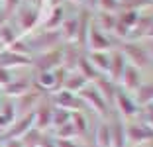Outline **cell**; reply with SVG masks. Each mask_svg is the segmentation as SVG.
<instances>
[{
  "mask_svg": "<svg viewBox=\"0 0 153 147\" xmlns=\"http://www.w3.org/2000/svg\"><path fill=\"white\" fill-rule=\"evenodd\" d=\"M61 39H63V37H61V31L59 30H45L43 33H37L33 39L26 41V43H27V47H30V51H39V53H43V51L59 47V41Z\"/></svg>",
  "mask_w": 153,
  "mask_h": 147,
  "instance_id": "1",
  "label": "cell"
},
{
  "mask_svg": "<svg viewBox=\"0 0 153 147\" xmlns=\"http://www.w3.org/2000/svg\"><path fill=\"white\" fill-rule=\"evenodd\" d=\"M61 51H63L61 47L43 51L37 57H32V65H36L37 71H55L61 67Z\"/></svg>",
  "mask_w": 153,
  "mask_h": 147,
  "instance_id": "2",
  "label": "cell"
},
{
  "mask_svg": "<svg viewBox=\"0 0 153 147\" xmlns=\"http://www.w3.org/2000/svg\"><path fill=\"white\" fill-rule=\"evenodd\" d=\"M122 55H124L126 59H130L131 65L137 67V69L149 65V53L141 47V45L135 43V41H126V43L122 45Z\"/></svg>",
  "mask_w": 153,
  "mask_h": 147,
  "instance_id": "3",
  "label": "cell"
},
{
  "mask_svg": "<svg viewBox=\"0 0 153 147\" xmlns=\"http://www.w3.org/2000/svg\"><path fill=\"white\" fill-rule=\"evenodd\" d=\"M86 45L90 47V51H108L110 39L106 37V33H104L96 24H90L88 36H86Z\"/></svg>",
  "mask_w": 153,
  "mask_h": 147,
  "instance_id": "4",
  "label": "cell"
},
{
  "mask_svg": "<svg viewBox=\"0 0 153 147\" xmlns=\"http://www.w3.org/2000/svg\"><path fill=\"white\" fill-rule=\"evenodd\" d=\"M81 98H82V102H86L92 110L96 112V114H100V116L108 114V102L100 96L96 88H88V86H85V88L81 90Z\"/></svg>",
  "mask_w": 153,
  "mask_h": 147,
  "instance_id": "5",
  "label": "cell"
},
{
  "mask_svg": "<svg viewBox=\"0 0 153 147\" xmlns=\"http://www.w3.org/2000/svg\"><path fill=\"white\" fill-rule=\"evenodd\" d=\"M51 114H53V106L47 100L39 102L33 110V128H37L39 131L51 128Z\"/></svg>",
  "mask_w": 153,
  "mask_h": 147,
  "instance_id": "6",
  "label": "cell"
},
{
  "mask_svg": "<svg viewBox=\"0 0 153 147\" xmlns=\"http://www.w3.org/2000/svg\"><path fill=\"white\" fill-rule=\"evenodd\" d=\"M126 139L130 143L153 141V129L149 125H137V124L126 125Z\"/></svg>",
  "mask_w": 153,
  "mask_h": 147,
  "instance_id": "7",
  "label": "cell"
},
{
  "mask_svg": "<svg viewBox=\"0 0 153 147\" xmlns=\"http://www.w3.org/2000/svg\"><path fill=\"white\" fill-rule=\"evenodd\" d=\"M55 104H57V108H63V110L79 112L82 108V98L75 96V94L69 92V90H61V92L55 94Z\"/></svg>",
  "mask_w": 153,
  "mask_h": 147,
  "instance_id": "8",
  "label": "cell"
},
{
  "mask_svg": "<svg viewBox=\"0 0 153 147\" xmlns=\"http://www.w3.org/2000/svg\"><path fill=\"white\" fill-rule=\"evenodd\" d=\"M140 20L137 10H122V14L116 18V31H122L120 36H128V31H131Z\"/></svg>",
  "mask_w": 153,
  "mask_h": 147,
  "instance_id": "9",
  "label": "cell"
},
{
  "mask_svg": "<svg viewBox=\"0 0 153 147\" xmlns=\"http://www.w3.org/2000/svg\"><path fill=\"white\" fill-rule=\"evenodd\" d=\"M24 65H32V57L30 55H20V53H14L10 49L2 51L0 53V67H24Z\"/></svg>",
  "mask_w": 153,
  "mask_h": 147,
  "instance_id": "10",
  "label": "cell"
},
{
  "mask_svg": "<svg viewBox=\"0 0 153 147\" xmlns=\"http://www.w3.org/2000/svg\"><path fill=\"white\" fill-rule=\"evenodd\" d=\"M124 69H126V57L122 55V51H112V55H110V67H108V79L112 80V82H116V80L122 79V73H124Z\"/></svg>",
  "mask_w": 153,
  "mask_h": 147,
  "instance_id": "11",
  "label": "cell"
},
{
  "mask_svg": "<svg viewBox=\"0 0 153 147\" xmlns=\"http://www.w3.org/2000/svg\"><path fill=\"white\" fill-rule=\"evenodd\" d=\"M114 102H116V106H118V110H120V114H124L126 118L135 116V112H137V104H135V100H131V96H128L126 92L116 90Z\"/></svg>",
  "mask_w": 153,
  "mask_h": 147,
  "instance_id": "12",
  "label": "cell"
},
{
  "mask_svg": "<svg viewBox=\"0 0 153 147\" xmlns=\"http://www.w3.org/2000/svg\"><path fill=\"white\" fill-rule=\"evenodd\" d=\"M122 85L126 86L128 90H137L141 85V75H140V69L134 67V65H126L124 73H122Z\"/></svg>",
  "mask_w": 153,
  "mask_h": 147,
  "instance_id": "13",
  "label": "cell"
},
{
  "mask_svg": "<svg viewBox=\"0 0 153 147\" xmlns=\"http://www.w3.org/2000/svg\"><path fill=\"white\" fill-rule=\"evenodd\" d=\"M79 59H81L79 47H75V45H67V47L61 51V67H63L67 73H71V71H75V69H76Z\"/></svg>",
  "mask_w": 153,
  "mask_h": 147,
  "instance_id": "14",
  "label": "cell"
},
{
  "mask_svg": "<svg viewBox=\"0 0 153 147\" xmlns=\"http://www.w3.org/2000/svg\"><path fill=\"white\" fill-rule=\"evenodd\" d=\"M110 135H112V147H126V125L122 118H114L110 124Z\"/></svg>",
  "mask_w": 153,
  "mask_h": 147,
  "instance_id": "15",
  "label": "cell"
},
{
  "mask_svg": "<svg viewBox=\"0 0 153 147\" xmlns=\"http://www.w3.org/2000/svg\"><path fill=\"white\" fill-rule=\"evenodd\" d=\"M94 88L98 90V94L106 100V102H114V96H116V85H114L110 79H106V76L100 75L98 79L94 80Z\"/></svg>",
  "mask_w": 153,
  "mask_h": 147,
  "instance_id": "16",
  "label": "cell"
},
{
  "mask_svg": "<svg viewBox=\"0 0 153 147\" xmlns=\"http://www.w3.org/2000/svg\"><path fill=\"white\" fill-rule=\"evenodd\" d=\"M39 92H26L22 94V96H18V104H16V110H20L26 116V114H30V112L36 110V106L39 104Z\"/></svg>",
  "mask_w": 153,
  "mask_h": 147,
  "instance_id": "17",
  "label": "cell"
},
{
  "mask_svg": "<svg viewBox=\"0 0 153 147\" xmlns=\"http://www.w3.org/2000/svg\"><path fill=\"white\" fill-rule=\"evenodd\" d=\"M36 86L41 90H57V76L55 71H37L36 75Z\"/></svg>",
  "mask_w": 153,
  "mask_h": 147,
  "instance_id": "18",
  "label": "cell"
},
{
  "mask_svg": "<svg viewBox=\"0 0 153 147\" xmlns=\"http://www.w3.org/2000/svg\"><path fill=\"white\" fill-rule=\"evenodd\" d=\"M37 8H32V6H26L18 12V22L22 30H32L33 26L37 24Z\"/></svg>",
  "mask_w": 153,
  "mask_h": 147,
  "instance_id": "19",
  "label": "cell"
},
{
  "mask_svg": "<svg viewBox=\"0 0 153 147\" xmlns=\"http://www.w3.org/2000/svg\"><path fill=\"white\" fill-rule=\"evenodd\" d=\"M88 59L92 63V67L102 75V73H108V67H110V55L106 51H90L88 53Z\"/></svg>",
  "mask_w": 153,
  "mask_h": 147,
  "instance_id": "20",
  "label": "cell"
},
{
  "mask_svg": "<svg viewBox=\"0 0 153 147\" xmlns=\"http://www.w3.org/2000/svg\"><path fill=\"white\" fill-rule=\"evenodd\" d=\"M86 86V79L81 75V73H67V79L63 82V90H69V92H81Z\"/></svg>",
  "mask_w": 153,
  "mask_h": 147,
  "instance_id": "21",
  "label": "cell"
},
{
  "mask_svg": "<svg viewBox=\"0 0 153 147\" xmlns=\"http://www.w3.org/2000/svg\"><path fill=\"white\" fill-rule=\"evenodd\" d=\"M59 31H61V37L67 41H73L76 39V31H79V18H65L63 24H61V27H59Z\"/></svg>",
  "mask_w": 153,
  "mask_h": 147,
  "instance_id": "22",
  "label": "cell"
},
{
  "mask_svg": "<svg viewBox=\"0 0 153 147\" xmlns=\"http://www.w3.org/2000/svg\"><path fill=\"white\" fill-rule=\"evenodd\" d=\"M88 27H90V14H88V10H82L81 16H79V31H76V41H79V45H82V47L86 45Z\"/></svg>",
  "mask_w": 153,
  "mask_h": 147,
  "instance_id": "23",
  "label": "cell"
},
{
  "mask_svg": "<svg viewBox=\"0 0 153 147\" xmlns=\"http://www.w3.org/2000/svg\"><path fill=\"white\" fill-rule=\"evenodd\" d=\"M76 69H79L76 73H81L86 80H96L100 76V73L92 67V63H90L86 57H82V55H81V59H79V63H76Z\"/></svg>",
  "mask_w": 153,
  "mask_h": 147,
  "instance_id": "24",
  "label": "cell"
},
{
  "mask_svg": "<svg viewBox=\"0 0 153 147\" xmlns=\"http://www.w3.org/2000/svg\"><path fill=\"white\" fill-rule=\"evenodd\" d=\"M27 90H30V80L22 79V80H12L10 85L4 86V92L8 94V96H22V94H26Z\"/></svg>",
  "mask_w": 153,
  "mask_h": 147,
  "instance_id": "25",
  "label": "cell"
},
{
  "mask_svg": "<svg viewBox=\"0 0 153 147\" xmlns=\"http://www.w3.org/2000/svg\"><path fill=\"white\" fill-rule=\"evenodd\" d=\"M96 145L98 147H112L110 124H100L98 128H96Z\"/></svg>",
  "mask_w": 153,
  "mask_h": 147,
  "instance_id": "26",
  "label": "cell"
},
{
  "mask_svg": "<svg viewBox=\"0 0 153 147\" xmlns=\"http://www.w3.org/2000/svg\"><path fill=\"white\" fill-rule=\"evenodd\" d=\"M63 20H65V10L61 8V6H55L51 16H49V20H47L43 26H45V30H59L61 24H63Z\"/></svg>",
  "mask_w": 153,
  "mask_h": 147,
  "instance_id": "27",
  "label": "cell"
},
{
  "mask_svg": "<svg viewBox=\"0 0 153 147\" xmlns=\"http://www.w3.org/2000/svg\"><path fill=\"white\" fill-rule=\"evenodd\" d=\"M71 122V112L69 110H63V108H53V114H51V125L55 129L61 128L63 124Z\"/></svg>",
  "mask_w": 153,
  "mask_h": 147,
  "instance_id": "28",
  "label": "cell"
},
{
  "mask_svg": "<svg viewBox=\"0 0 153 147\" xmlns=\"http://www.w3.org/2000/svg\"><path fill=\"white\" fill-rule=\"evenodd\" d=\"M153 102V82H149V85H140V88H137V100H135V104H141V106H145V104Z\"/></svg>",
  "mask_w": 153,
  "mask_h": 147,
  "instance_id": "29",
  "label": "cell"
},
{
  "mask_svg": "<svg viewBox=\"0 0 153 147\" xmlns=\"http://www.w3.org/2000/svg\"><path fill=\"white\" fill-rule=\"evenodd\" d=\"M41 135H43V131H39L37 128H30L26 131V134L22 135V143L24 145H37L39 143V139H41Z\"/></svg>",
  "mask_w": 153,
  "mask_h": 147,
  "instance_id": "30",
  "label": "cell"
},
{
  "mask_svg": "<svg viewBox=\"0 0 153 147\" xmlns=\"http://www.w3.org/2000/svg\"><path fill=\"white\" fill-rule=\"evenodd\" d=\"M96 26H98L102 31H106V30L112 31L114 27H116V18H114L112 14H108V12H102V14H100L98 24H96Z\"/></svg>",
  "mask_w": 153,
  "mask_h": 147,
  "instance_id": "31",
  "label": "cell"
},
{
  "mask_svg": "<svg viewBox=\"0 0 153 147\" xmlns=\"http://www.w3.org/2000/svg\"><path fill=\"white\" fill-rule=\"evenodd\" d=\"M16 39H18V37H16V33H14L12 27L6 26V24H2V26H0V43L2 45H12Z\"/></svg>",
  "mask_w": 153,
  "mask_h": 147,
  "instance_id": "32",
  "label": "cell"
},
{
  "mask_svg": "<svg viewBox=\"0 0 153 147\" xmlns=\"http://www.w3.org/2000/svg\"><path fill=\"white\" fill-rule=\"evenodd\" d=\"M71 124L75 125L76 134H85L86 131V118L81 112H71Z\"/></svg>",
  "mask_w": 153,
  "mask_h": 147,
  "instance_id": "33",
  "label": "cell"
},
{
  "mask_svg": "<svg viewBox=\"0 0 153 147\" xmlns=\"http://www.w3.org/2000/svg\"><path fill=\"white\" fill-rule=\"evenodd\" d=\"M75 135H76V129L71 122H67L61 128H57V139H73Z\"/></svg>",
  "mask_w": 153,
  "mask_h": 147,
  "instance_id": "34",
  "label": "cell"
},
{
  "mask_svg": "<svg viewBox=\"0 0 153 147\" xmlns=\"http://www.w3.org/2000/svg\"><path fill=\"white\" fill-rule=\"evenodd\" d=\"M151 0H124V2H120V8L124 10H137L141 8V6H147Z\"/></svg>",
  "mask_w": 153,
  "mask_h": 147,
  "instance_id": "35",
  "label": "cell"
},
{
  "mask_svg": "<svg viewBox=\"0 0 153 147\" xmlns=\"http://www.w3.org/2000/svg\"><path fill=\"white\" fill-rule=\"evenodd\" d=\"M10 51L20 53V55H27V53H30V47H27V43L24 39H16L12 45H10Z\"/></svg>",
  "mask_w": 153,
  "mask_h": 147,
  "instance_id": "36",
  "label": "cell"
},
{
  "mask_svg": "<svg viewBox=\"0 0 153 147\" xmlns=\"http://www.w3.org/2000/svg\"><path fill=\"white\" fill-rule=\"evenodd\" d=\"M100 8H102V12L112 14L114 10L120 8V2H118V0H100Z\"/></svg>",
  "mask_w": 153,
  "mask_h": 147,
  "instance_id": "37",
  "label": "cell"
},
{
  "mask_svg": "<svg viewBox=\"0 0 153 147\" xmlns=\"http://www.w3.org/2000/svg\"><path fill=\"white\" fill-rule=\"evenodd\" d=\"M12 73H10V69H6V67H0V86H6V85H10L12 82Z\"/></svg>",
  "mask_w": 153,
  "mask_h": 147,
  "instance_id": "38",
  "label": "cell"
},
{
  "mask_svg": "<svg viewBox=\"0 0 153 147\" xmlns=\"http://www.w3.org/2000/svg\"><path fill=\"white\" fill-rule=\"evenodd\" d=\"M39 147H57V141H55L53 137H49V135H41L39 143H37Z\"/></svg>",
  "mask_w": 153,
  "mask_h": 147,
  "instance_id": "39",
  "label": "cell"
},
{
  "mask_svg": "<svg viewBox=\"0 0 153 147\" xmlns=\"http://www.w3.org/2000/svg\"><path fill=\"white\" fill-rule=\"evenodd\" d=\"M4 147H24L22 139H4V143H2Z\"/></svg>",
  "mask_w": 153,
  "mask_h": 147,
  "instance_id": "40",
  "label": "cell"
},
{
  "mask_svg": "<svg viewBox=\"0 0 153 147\" xmlns=\"http://www.w3.org/2000/svg\"><path fill=\"white\" fill-rule=\"evenodd\" d=\"M57 141V147H79L73 139H55Z\"/></svg>",
  "mask_w": 153,
  "mask_h": 147,
  "instance_id": "41",
  "label": "cell"
},
{
  "mask_svg": "<svg viewBox=\"0 0 153 147\" xmlns=\"http://www.w3.org/2000/svg\"><path fill=\"white\" fill-rule=\"evenodd\" d=\"M2 2L6 4V8H8V10H14V8H18V6H20L22 0H2Z\"/></svg>",
  "mask_w": 153,
  "mask_h": 147,
  "instance_id": "42",
  "label": "cell"
},
{
  "mask_svg": "<svg viewBox=\"0 0 153 147\" xmlns=\"http://www.w3.org/2000/svg\"><path fill=\"white\" fill-rule=\"evenodd\" d=\"M8 124H10V120H8V118L4 116V114H2V112H0V129H4V128H6Z\"/></svg>",
  "mask_w": 153,
  "mask_h": 147,
  "instance_id": "43",
  "label": "cell"
},
{
  "mask_svg": "<svg viewBox=\"0 0 153 147\" xmlns=\"http://www.w3.org/2000/svg\"><path fill=\"white\" fill-rule=\"evenodd\" d=\"M61 2H63V0H49V4L53 6V8L55 6H61Z\"/></svg>",
  "mask_w": 153,
  "mask_h": 147,
  "instance_id": "44",
  "label": "cell"
},
{
  "mask_svg": "<svg viewBox=\"0 0 153 147\" xmlns=\"http://www.w3.org/2000/svg\"><path fill=\"white\" fill-rule=\"evenodd\" d=\"M147 120H149V124H151V129H153V110L147 114Z\"/></svg>",
  "mask_w": 153,
  "mask_h": 147,
  "instance_id": "45",
  "label": "cell"
},
{
  "mask_svg": "<svg viewBox=\"0 0 153 147\" xmlns=\"http://www.w3.org/2000/svg\"><path fill=\"white\" fill-rule=\"evenodd\" d=\"M145 36H149V37H153V24H151V26H149V30H147V33H145Z\"/></svg>",
  "mask_w": 153,
  "mask_h": 147,
  "instance_id": "46",
  "label": "cell"
},
{
  "mask_svg": "<svg viewBox=\"0 0 153 147\" xmlns=\"http://www.w3.org/2000/svg\"><path fill=\"white\" fill-rule=\"evenodd\" d=\"M2 24H4V16H2V14H0V26H2Z\"/></svg>",
  "mask_w": 153,
  "mask_h": 147,
  "instance_id": "47",
  "label": "cell"
},
{
  "mask_svg": "<svg viewBox=\"0 0 153 147\" xmlns=\"http://www.w3.org/2000/svg\"><path fill=\"white\" fill-rule=\"evenodd\" d=\"M24 147H39V145H24Z\"/></svg>",
  "mask_w": 153,
  "mask_h": 147,
  "instance_id": "48",
  "label": "cell"
},
{
  "mask_svg": "<svg viewBox=\"0 0 153 147\" xmlns=\"http://www.w3.org/2000/svg\"><path fill=\"white\" fill-rule=\"evenodd\" d=\"M0 106H2V96H0Z\"/></svg>",
  "mask_w": 153,
  "mask_h": 147,
  "instance_id": "49",
  "label": "cell"
},
{
  "mask_svg": "<svg viewBox=\"0 0 153 147\" xmlns=\"http://www.w3.org/2000/svg\"><path fill=\"white\" fill-rule=\"evenodd\" d=\"M0 147H4V145H2V141H0Z\"/></svg>",
  "mask_w": 153,
  "mask_h": 147,
  "instance_id": "50",
  "label": "cell"
},
{
  "mask_svg": "<svg viewBox=\"0 0 153 147\" xmlns=\"http://www.w3.org/2000/svg\"><path fill=\"white\" fill-rule=\"evenodd\" d=\"M30 2H36V0H30Z\"/></svg>",
  "mask_w": 153,
  "mask_h": 147,
  "instance_id": "51",
  "label": "cell"
},
{
  "mask_svg": "<svg viewBox=\"0 0 153 147\" xmlns=\"http://www.w3.org/2000/svg\"><path fill=\"white\" fill-rule=\"evenodd\" d=\"M151 147H153V143H151Z\"/></svg>",
  "mask_w": 153,
  "mask_h": 147,
  "instance_id": "52",
  "label": "cell"
},
{
  "mask_svg": "<svg viewBox=\"0 0 153 147\" xmlns=\"http://www.w3.org/2000/svg\"><path fill=\"white\" fill-rule=\"evenodd\" d=\"M0 2H2V0H0Z\"/></svg>",
  "mask_w": 153,
  "mask_h": 147,
  "instance_id": "53",
  "label": "cell"
},
{
  "mask_svg": "<svg viewBox=\"0 0 153 147\" xmlns=\"http://www.w3.org/2000/svg\"><path fill=\"white\" fill-rule=\"evenodd\" d=\"M79 2H81V0H79Z\"/></svg>",
  "mask_w": 153,
  "mask_h": 147,
  "instance_id": "54",
  "label": "cell"
}]
</instances>
